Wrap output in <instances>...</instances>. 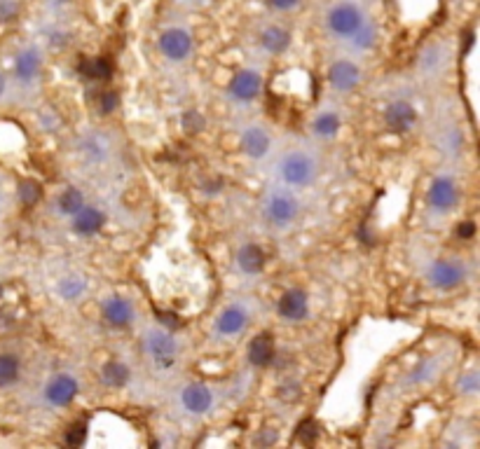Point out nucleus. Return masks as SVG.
Returning a JSON list of instances; mask_svg holds the SVG:
<instances>
[{
  "instance_id": "1",
  "label": "nucleus",
  "mask_w": 480,
  "mask_h": 449,
  "mask_svg": "<svg viewBox=\"0 0 480 449\" xmlns=\"http://www.w3.org/2000/svg\"><path fill=\"white\" fill-rule=\"evenodd\" d=\"M318 173H321V155L317 145L308 141H293L287 148H281L272 160L275 185L288 187L293 193L312 187Z\"/></svg>"
},
{
  "instance_id": "42",
  "label": "nucleus",
  "mask_w": 480,
  "mask_h": 449,
  "mask_svg": "<svg viewBox=\"0 0 480 449\" xmlns=\"http://www.w3.org/2000/svg\"><path fill=\"white\" fill-rule=\"evenodd\" d=\"M7 91H10V78L0 70V101L7 97Z\"/></svg>"
},
{
  "instance_id": "8",
  "label": "nucleus",
  "mask_w": 480,
  "mask_h": 449,
  "mask_svg": "<svg viewBox=\"0 0 480 449\" xmlns=\"http://www.w3.org/2000/svg\"><path fill=\"white\" fill-rule=\"evenodd\" d=\"M462 202V185L453 172H441L426 187V215L432 220H448Z\"/></svg>"
},
{
  "instance_id": "30",
  "label": "nucleus",
  "mask_w": 480,
  "mask_h": 449,
  "mask_svg": "<svg viewBox=\"0 0 480 449\" xmlns=\"http://www.w3.org/2000/svg\"><path fill=\"white\" fill-rule=\"evenodd\" d=\"M85 204H87L85 193H82L80 187L70 185V187H66L64 193L59 194V199H57V209H59L61 215H68L70 218V215L78 214Z\"/></svg>"
},
{
  "instance_id": "39",
  "label": "nucleus",
  "mask_w": 480,
  "mask_h": 449,
  "mask_svg": "<svg viewBox=\"0 0 480 449\" xmlns=\"http://www.w3.org/2000/svg\"><path fill=\"white\" fill-rule=\"evenodd\" d=\"M176 12H194L209 5V0H172Z\"/></svg>"
},
{
  "instance_id": "33",
  "label": "nucleus",
  "mask_w": 480,
  "mask_h": 449,
  "mask_svg": "<svg viewBox=\"0 0 480 449\" xmlns=\"http://www.w3.org/2000/svg\"><path fill=\"white\" fill-rule=\"evenodd\" d=\"M16 194H19V202L24 206H33V204H38L40 197H43V187L36 181H22L19 187H16Z\"/></svg>"
},
{
  "instance_id": "26",
  "label": "nucleus",
  "mask_w": 480,
  "mask_h": 449,
  "mask_svg": "<svg viewBox=\"0 0 480 449\" xmlns=\"http://www.w3.org/2000/svg\"><path fill=\"white\" fill-rule=\"evenodd\" d=\"M87 293H89V281H87L85 274L70 269V272H64L57 278V295H59L64 302L78 305V302L85 299Z\"/></svg>"
},
{
  "instance_id": "12",
  "label": "nucleus",
  "mask_w": 480,
  "mask_h": 449,
  "mask_svg": "<svg viewBox=\"0 0 480 449\" xmlns=\"http://www.w3.org/2000/svg\"><path fill=\"white\" fill-rule=\"evenodd\" d=\"M363 59L347 52H338L326 66V85L335 97H350L363 82Z\"/></svg>"
},
{
  "instance_id": "9",
  "label": "nucleus",
  "mask_w": 480,
  "mask_h": 449,
  "mask_svg": "<svg viewBox=\"0 0 480 449\" xmlns=\"http://www.w3.org/2000/svg\"><path fill=\"white\" fill-rule=\"evenodd\" d=\"M424 284L436 293H450L469 281V262L462 257H429L422 269Z\"/></svg>"
},
{
  "instance_id": "29",
  "label": "nucleus",
  "mask_w": 480,
  "mask_h": 449,
  "mask_svg": "<svg viewBox=\"0 0 480 449\" xmlns=\"http://www.w3.org/2000/svg\"><path fill=\"white\" fill-rule=\"evenodd\" d=\"M22 380V360L16 353H0V389H10Z\"/></svg>"
},
{
  "instance_id": "3",
  "label": "nucleus",
  "mask_w": 480,
  "mask_h": 449,
  "mask_svg": "<svg viewBox=\"0 0 480 449\" xmlns=\"http://www.w3.org/2000/svg\"><path fill=\"white\" fill-rule=\"evenodd\" d=\"M197 49L193 24L185 19L183 12L167 16L155 33V52L167 66H185L193 61Z\"/></svg>"
},
{
  "instance_id": "20",
  "label": "nucleus",
  "mask_w": 480,
  "mask_h": 449,
  "mask_svg": "<svg viewBox=\"0 0 480 449\" xmlns=\"http://www.w3.org/2000/svg\"><path fill=\"white\" fill-rule=\"evenodd\" d=\"M380 37H382V26H380L378 15H372L370 19H366V22L357 28V33H354L350 40H345L340 47L335 49H338V52L351 54V57H357V59H366L368 54H372L378 49Z\"/></svg>"
},
{
  "instance_id": "22",
  "label": "nucleus",
  "mask_w": 480,
  "mask_h": 449,
  "mask_svg": "<svg viewBox=\"0 0 480 449\" xmlns=\"http://www.w3.org/2000/svg\"><path fill=\"white\" fill-rule=\"evenodd\" d=\"M101 318L118 330L131 328L136 323V305L127 295L113 293L101 302Z\"/></svg>"
},
{
  "instance_id": "23",
  "label": "nucleus",
  "mask_w": 480,
  "mask_h": 449,
  "mask_svg": "<svg viewBox=\"0 0 480 449\" xmlns=\"http://www.w3.org/2000/svg\"><path fill=\"white\" fill-rule=\"evenodd\" d=\"M106 211L99 204L87 202L78 214L70 215V232L80 239H92L106 227Z\"/></svg>"
},
{
  "instance_id": "41",
  "label": "nucleus",
  "mask_w": 480,
  "mask_h": 449,
  "mask_svg": "<svg viewBox=\"0 0 480 449\" xmlns=\"http://www.w3.org/2000/svg\"><path fill=\"white\" fill-rule=\"evenodd\" d=\"M457 235L462 236V239H471V236L475 235V223H474V220H466V223L459 224Z\"/></svg>"
},
{
  "instance_id": "31",
  "label": "nucleus",
  "mask_w": 480,
  "mask_h": 449,
  "mask_svg": "<svg viewBox=\"0 0 480 449\" xmlns=\"http://www.w3.org/2000/svg\"><path fill=\"white\" fill-rule=\"evenodd\" d=\"M305 3H308V0H265L267 12L275 16H281V19L297 15V12L305 7Z\"/></svg>"
},
{
  "instance_id": "28",
  "label": "nucleus",
  "mask_w": 480,
  "mask_h": 449,
  "mask_svg": "<svg viewBox=\"0 0 480 449\" xmlns=\"http://www.w3.org/2000/svg\"><path fill=\"white\" fill-rule=\"evenodd\" d=\"M131 380V370L130 365L120 359H110L109 363L101 368V381L109 389H124Z\"/></svg>"
},
{
  "instance_id": "38",
  "label": "nucleus",
  "mask_w": 480,
  "mask_h": 449,
  "mask_svg": "<svg viewBox=\"0 0 480 449\" xmlns=\"http://www.w3.org/2000/svg\"><path fill=\"white\" fill-rule=\"evenodd\" d=\"M118 94L115 91H101L99 94V110L103 112V115H109V112H113L115 108H118Z\"/></svg>"
},
{
  "instance_id": "11",
  "label": "nucleus",
  "mask_w": 480,
  "mask_h": 449,
  "mask_svg": "<svg viewBox=\"0 0 480 449\" xmlns=\"http://www.w3.org/2000/svg\"><path fill=\"white\" fill-rule=\"evenodd\" d=\"M76 155L87 166H109L118 155V139L109 129H85L76 139Z\"/></svg>"
},
{
  "instance_id": "7",
  "label": "nucleus",
  "mask_w": 480,
  "mask_h": 449,
  "mask_svg": "<svg viewBox=\"0 0 480 449\" xmlns=\"http://www.w3.org/2000/svg\"><path fill=\"white\" fill-rule=\"evenodd\" d=\"M45 70V45L38 40H28L15 49L12 57V82L16 89L36 91L43 82Z\"/></svg>"
},
{
  "instance_id": "2",
  "label": "nucleus",
  "mask_w": 480,
  "mask_h": 449,
  "mask_svg": "<svg viewBox=\"0 0 480 449\" xmlns=\"http://www.w3.org/2000/svg\"><path fill=\"white\" fill-rule=\"evenodd\" d=\"M372 15V0H324L318 10V28L333 47H340Z\"/></svg>"
},
{
  "instance_id": "36",
  "label": "nucleus",
  "mask_w": 480,
  "mask_h": 449,
  "mask_svg": "<svg viewBox=\"0 0 480 449\" xmlns=\"http://www.w3.org/2000/svg\"><path fill=\"white\" fill-rule=\"evenodd\" d=\"M19 16V0H0V26L15 24Z\"/></svg>"
},
{
  "instance_id": "4",
  "label": "nucleus",
  "mask_w": 480,
  "mask_h": 449,
  "mask_svg": "<svg viewBox=\"0 0 480 449\" xmlns=\"http://www.w3.org/2000/svg\"><path fill=\"white\" fill-rule=\"evenodd\" d=\"M454 59H457V43L453 37L436 36L417 49L415 75L422 82H441L454 68Z\"/></svg>"
},
{
  "instance_id": "21",
  "label": "nucleus",
  "mask_w": 480,
  "mask_h": 449,
  "mask_svg": "<svg viewBox=\"0 0 480 449\" xmlns=\"http://www.w3.org/2000/svg\"><path fill=\"white\" fill-rule=\"evenodd\" d=\"M342 110L335 103H324L312 112L308 131L314 141H333L342 129Z\"/></svg>"
},
{
  "instance_id": "35",
  "label": "nucleus",
  "mask_w": 480,
  "mask_h": 449,
  "mask_svg": "<svg viewBox=\"0 0 480 449\" xmlns=\"http://www.w3.org/2000/svg\"><path fill=\"white\" fill-rule=\"evenodd\" d=\"M110 73V66L109 61L103 59H89L82 64V75L85 78H89V80H103V78H109Z\"/></svg>"
},
{
  "instance_id": "25",
  "label": "nucleus",
  "mask_w": 480,
  "mask_h": 449,
  "mask_svg": "<svg viewBox=\"0 0 480 449\" xmlns=\"http://www.w3.org/2000/svg\"><path fill=\"white\" fill-rule=\"evenodd\" d=\"M277 314L281 321L302 323L309 316V295L302 288H288L277 299Z\"/></svg>"
},
{
  "instance_id": "34",
  "label": "nucleus",
  "mask_w": 480,
  "mask_h": 449,
  "mask_svg": "<svg viewBox=\"0 0 480 449\" xmlns=\"http://www.w3.org/2000/svg\"><path fill=\"white\" fill-rule=\"evenodd\" d=\"M478 370H466V372H462V377L457 380L459 396L475 398L478 396Z\"/></svg>"
},
{
  "instance_id": "16",
  "label": "nucleus",
  "mask_w": 480,
  "mask_h": 449,
  "mask_svg": "<svg viewBox=\"0 0 480 449\" xmlns=\"http://www.w3.org/2000/svg\"><path fill=\"white\" fill-rule=\"evenodd\" d=\"M432 143L445 162H459L466 152V129L457 118H441L432 129Z\"/></svg>"
},
{
  "instance_id": "37",
  "label": "nucleus",
  "mask_w": 480,
  "mask_h": 449,
  "mask_svg": "<svg viewBox=\"0 0 480 449\" xmlns=\"http://www.w3.org/2000/svg\"><path fill=\"white\" fill-rule=\"evenodd\" d=\"M87 431H89L87 422H76L68 431H66V443L73 444V447H80V444L87 440Z\"/></svg>"
},
{
  "instance_id": "10",
  "label": "nucleus",
  "mask_w": 480,
  "mask_h": 449,
  "mask_svg": "<svg viewBox=\"0 0 480 449\" xmlns=\"http://www.w3.org/2000/svg\"><path fill=\"white\" fill-rule=\"evenodd\" d=\"M291 43H293V33L291 28H288L287 19L270 15L256 22L254 45H256V52H258L263 59H277V57H284V54L291 49Z\"/></svg>"
},
{
  "instance_id": "40",
  "label": "nucleus",
  "mask_w": 480,
  "mask_h": 449,
  "mask_svg": "<svg viewBox=\"0 0 480 449\" xmlns=\"http://www.w3.org/2000/svg\"><path fill=\"white\" fill-rule=\"evenodd\" d=\"M297 435H300L302 443H305V444H312L314 438H317V423L305 422L300 426V431H297Z\"/></svg>"
},
{
  "instance_id": "44",
  "label": "nucleus",
  "mask_w": 480,
  "mask_h": 449,
  "mask_svg": "<svg viewBox=\"0 0 480 449\" xmlns=\"http://www.w3.org/2000/svg\"><path fill=\"white\" fill-rule=\"evenodd\" d=\"M3 295H5V288H3V284H0V298H3Z\"/></svg>"
},
{
  "instance_id": "24",
  "label": "nucleus",
  "mask_w": 480,
  "mask_h": 449,
  "mask_svg": "<svg viewBox=\"0 0 480 449\" xmlns=\"http://www.w3.org/2000/svg\"><path fill=\"white\" fill-rule=\"evenodd\" d=\"M265 262H267L265 251L258 246V244H254V241H242V244H237V248H235V256H233L235 272L242 274V277L246 278L260 277L265 269Z\"/></svg>"
},
{
  "instance_id": "19",
  "label": "nucleus",
  "mask_w": 480,
  "mask_h": 449,
  "mask_svg": "<svg viewBox=\"0 0 480 449\" xmlns=\"http://www.w3.org/2000/svg\"><path fill=\"white\" fill-rule=\"evenodd\" d=\"M417 120H420V112H417L415 103L411 99H389L382 110V124L391 134H408V131L415 129Z\"/></svg>"
},
{
  "instance_id": "43",
  "label": "nucleus",
  "mask_w": 480,
  "mask_h": 449,
  "mask_svg": "<svg viewBox=\"0 0 480 449\" xmlns=\"http://www.w3.org/2000/svg\"><path fill=\"white\" fill-rule=\"evenodd\" d=\"M5 214V193H3V187H0V218Z\"/></svg>"
},
{
  "instance_id": "14",
  "label": "nucleus",
  "mask_w": 480,
  "mask_h": 449,
  "mask_svg": "<svg viewBox=\"0 0 480 449\" xmlns=\"http://www.w3.org/2000/svg\"><path fill=\"white\" fill-rule=\"evenodd\" d=\"M251 318H254L251 302L248 299H233L216 314V318L211 323V335H214V339H221V342L237 339L251 326Z\"/></svg>"
},
{
  "instance_id": "13",
  "label": "nucleus",
  "mask_w": 480,
  "mask_h": 449,
  "mask_svg": "<svg viewBox=\"0 0 480 449\" xmlns=\"http://www.w3.org/2000/svg\"><path fill=\"white\" fill-rule=\"evenodd\" d=\"M265 89V70L263 64H246L235 70L225 87L227 101L235 108H246L263 97Z\"/></svg>"
},
{
  "instance_id": "27",
  "label": "nucleus",
  "mask_w": 480,
  "mask_h": 449,
  "mask_svg": "<svg viewBox=\"0 0 480 449\" xmlns=\"http://www.w3.org/2000/svg\"><path fill=\"white\" fill-rule=\"evenodd\" d=\"M277 359V344L270 332H260L248 342V363L254 368H270Z\"/></svg>"
},
{
  "instance_id": "32",
  "label": "nucleus",
  "mask_w": 480,
  "mask_h": 449,
  "mask_svg": "<svg viewBox=\"0 0 480 449\" xmlns=\"http://www.w3.org/2000/svg\"><path fill=\"white\" fill-rule=\"evenodd\" d=\"M438 368H441V365H438V359H426V360H422V363L417 365L415 370H412L411 377H408V384L420 386L422 381H432L433 377H436Z\"/></svg>"
},
{
  "instance_id": "5",
  "label": "nucleus",
  "mask_w": 480,
  "mask_h": 449,
  "mask_svg": "<svg viewBox=\"0 0 480 449\" xmlns=\"http://www.w3.org/2000/svg\"><path fill=\"white\" fill-rule=\"evenodd\" d=\"M300 214L302 206L297 193L281 185H272L265 190L263 199H260V215L272 230H291L300 220Z\"/></svg>"
},
{
  "instance_id": "15",
  "label": "nucleus",
  "mask_w": 480,
  "mask_h": 449,
  "mask_svg": "<svg viewBox=\"0 0 480 449\" xmlns=\"http://www.w3.org/2000/svg\"><path fill=\"white\" fill-rule=\"evenodd\" d=\"M237 145L239 152L248 162L258 164V162H267L275 155V134H272L270 124L260 122V120H251V122L239 127Z\"/></svg>"
},
{
  "instance_id": "18",
  "label": "nucleus",
  "mask_w": 480,
  "mask_h": 449,
  "mask_svg": "<svg viewBox=\"0 0 480 449\" xmlns=\"http://www.w3.org/2000/svg\"><path fill=\"white\" fill-rule=\"evenodd\" d=\"M176 405L185 417H206L216 407V391L202 381H188L176 393Z\"/></svg>"
},
{
  "instance_id": "6",
  "label": "nucleus",
  "mask_w": 480,
  "mask_h": 449,
  "mask_svg": "<svg viewBox=\"0 0 480 449\" xmlns=\"http://www.w3.org/2000/svg\"><path fill=\"white\" fill-rule=\"evenodd\" d=\"M141 349L157 370H172L181 360V342L176 332L160 323H148L141 330Z\"/></svg>"
},
{
  "instance_id": "17",
  "label": "nucleus",
  "mask_w": 480,
  "mask_h": 449,
  "mask_svg": "<svg viewBox=\"0 0 480 449\" xmlns=\"http://www.w3.org/2000/svg\"><path fill=\"white\" fill-rule=\"evenodd\" d=\"M43 402L45 407H52V410H64L76 402V398L80 396V380H78L73 372H55L45 381L43 386Z\"/></svg>"
}]
</instances>
